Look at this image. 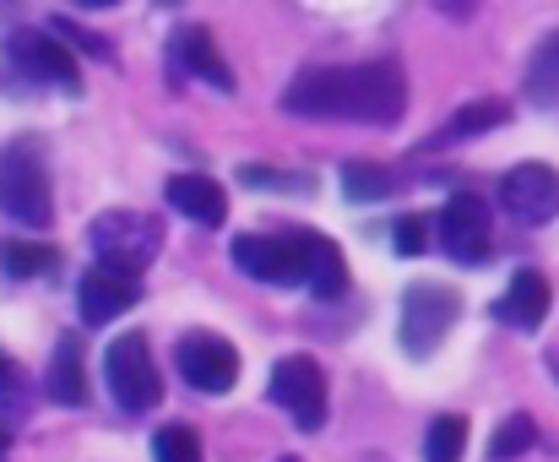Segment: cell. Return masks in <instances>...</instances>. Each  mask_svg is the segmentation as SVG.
Masks as SVG:
<instances>
[{
	"mask_svg": "<svg viewBox=\"0 0 559 462\" xmlns=\"http://www.w3.org/2000/svg\"><path fill=\"white\" fill-rule=\"evenodd\" d=\"M283 109L299 120H359V126H396L407 109V76L396 60H359V66H305Z\"/></svg>",
	"mask_w": 559,
	"mask_h": 462,
	"instance_id": "6da1fadb",
	"label": "cell"
},
{
	"mask_svg": "<svg viewBox=\"0 0 559 462\" xmlns=\"http://www.w3.org/2000/svg\"><path fill=\"white\" fill-rule=\"evenodd\" d=\"M0 213L16 218L22 229H49L55 218V191H49V164L33 137H16L0 153Z\"/></svg>",
	"mask_w": 559,
	"mask_h": 462,
	"instance_id": "7a4b0ae2",
	"label": "cell"
},
{
	"mask_svg": "<svg viewBox=\"0 0 559 462\" xmlns=\"http://www.w3.org/2000/svg\"><path fill=\"white\" fill-rule=\"evenodd\" d=\"M104 381H109V392H115V403H120L126 414H147V408H158V398H164V376H158L153 348H147L142 332H120V337L104 348Z\"/></svg>",
	"mask_w": 559,
	"mask_h": 462,
	"instance_id": "3957f363",
	"label": "cell"
},
{
	"mask_svg": "<svg viewBox=\"0 0 559 462\" xmlns=\"http://www.w3.org/2000/svg\"><path fill=\"white\" fill-rule=\"evenodd\" d=\"M87 239L98 250V261H115V266H131L142 272L158 250H164V229L153 213H136V208H109L87 224Z\"/></svg>",
	"mask_w": 559,
	"mask_h": 462,
	"instance_id": "277c9868",
	"label": "cell"
},
{
	"mask_svg": "<svg viewBox=\"0 0 559 462\" xmlns=\"http://www.w3.org/2000/svg\"><path fill=\"white\" fill-rule=\"evenodd\" d=\"M462 316V294L445 283H413L402 294V354L429 359Z\"/></svg>",
	"mask_w": 559,
	"mask_h": 462,
	"instance_id": "5b68a950",
	"label": "cell"
},
{
	"mask_svg": "<svg viewBox=\"0 0 559 462\" xmlns=\"http://www.w3.org/2000/svg\"><path fill=\"white\" fill-rule=\"evenodd\" d=\"M5 60L11 71H22L27 82H44V87H60V93H82V66L76 55L55 38V33H38V27H16L5 38Z\"/></svg>",
	"mask_w": 559,
	"mask_h": 462,
	"instance_id": "8992f818",
	"label": "cell"
},
{
	"mask_svg": "<svg viewBox=\"0 0 559 462\" xmlns=\"http://www.w3.org/2000/svg\"><path fill=\"white\" fill-rule=\"evenodd\" d=\"M266 392H272L277 408H288V419H294L299 430H321V425H326V376H321V365H316L310 354L277 359Z\"/></svg>",
	"mask_w": 559,
	"mask_h": 462,
	"instance_id": "52a82bcc",
	"label": "cell"
},
{
	"mask_svg": "<svg viewBox=\"0 0 559 462\" xmlns=\"http://www.w3.org/2000/svg\"><path fill=\"white\" fill-rule=\"evenodd\" d=\"M440 245L451 261L462 266H478L495 256V229H489V202L478 191H456L440 213Z\"/></svg>",
	"mask_w": 559,
	"mask_h": 462,
	"instance_id": "ba28073f",
	"label": "cell"
},
{
	"mask_svg": "<svg viewBox=\"0 0 559 462\" xmlns=\"http://www.w3.org/2000/svg\"><path fill=\"white\" fill-rule=\"evenodd\" d=\"M175 365H180V376L190 387L206 392V398H217V392H228L239 381V348L228 337H217V332H186L175 343Z\"/></svg>",
	"mask_w": 559,
	"mask_h": 462,
	"instance_id": "9c48e42d",
	"label": "cell"
},
{
	"mask_svg": "<svg viewBox=\"0 0 559 462\" xmlns=\"http://www.w3.org/2000/svg\"><path fill=\"white\" fill-rule=\"evenodd\" d=\"M136 299H142V272L115 266V261H93V266L82 272V288H76L82 321H115V316H126Z\"/></svg>",
	"mask_w": 559,
	"mask_h": 462,
	"instance_id": "30bf717a",
	"label": "cell"
},
{
	"mask_svg": "<svg viewBox=\"0 0 559 462\" xmlns=\"http://www.w3.org/2000/svg\"><path fill=\"white\" fill-rule=\"evenodd\" d=\"M500 202L516 224H549L559 218V169L549 164H516L500 180Z\"/></svg>",
	"mask_w": 559,
	"mask_h": 462,
	"instance_id": "8fae6325",
	"label": "cell"
},
{
	"mask_svg": "<svg viewBox=\"0 0 559 462\" xmlns=\"http://www.w3.org/2000/svg\"><path fill=\"white\" fill-rule=\"evenodd\" d=\"M234 261H239V272L255 277V283H277V288L299 283V239H294V229L239 234V239H234Z\"/></svg>",
	"mask_w": 559,
	"mask_h": 462,
	"instance_id": "7c38bea8",
	"label": "cell"
},
{
	"mask_svg": "<svg viewBox=\"0 0 559 462\" xmlns=\"http://www.w3.org/2000/svg\"><path fill=\"white\" fill-rule=\"evenodd\" d=\"M294 239H299V283L316 288L321 299H337V294L348 288V261H343V250L316 229H294Z\"/></svg>",
	"mask_w": 559,
	"mask_h": 462,
	"instance_id": "4fadbf2b",
	"label": "cell"
},
{
	"mask_svg": "<svg viewBox=\"0 0 559 462\" xmlns=\"http://www.w3.org/2000/svg\"><path fill=\"white\" fill-rule=\"evenodd\" d=\"M549 277L538 272V266H522L516 277H511V288L495 299V316L506 321V327H516V332H538L544 327V316H549Z\"/></svg>",
	"mask_w": 559,
	"mask_h": 462,
	"instance_id": "5bb4252c",
	"label": "cell"
},
{
	"mask_svg": "<svg viewBox=\"0 0 559 462\" xmlns=\"http://www.w3.org/2000/svg\"><path fill=\"white\" fill-rule=\"evenodd\" d=\"M169 55H175V66H186L190 76H201L206 87L234 93V71H228V60L217 55V44H212L206 27H180V33L169 38Z\"/></svg>",
	"mask_w": 559,
	"mask_h": 462,
	"instance_id": "9a60e30c",
	"label": "cell"
},
{
	"mask_svg": "<svg viewBox=\"0 0 559 462\" xmlns=\"http://www.w3.org/2000/svg\"><path fill=\"white\" fill-rule=\"evenodd\" d=\"M169 208L190 224H201V229H223V218H228V197L206 175H175L169 180Z\"/></svg>",
	"mask_w": 559,
	"mask_h": 462,
	"instance_id": "2e32d148",
	"label": "cell"
},
{
	"mask_svg": "<svg viewBox=\"0 0 559 462\" xmlns=\"http://www.w3.org/2000/svg\"><path fill=\"white\" fill-rule=\"evenodd\" d=\"M49 398L66 403V408H82V403H87V365H82V337H76V332H60V343H55Z\"/></svg>",
	"mask_w": 559,
	"mask_h": 462,
	"instance_id": "e0dca14e",
	"label": "cell"
},
{
	"mask_svg": "<svg viewBox=\"0 0 559 462\" xmlns=\"http://www.w3.org/2000/svg\"><path fill=\"white\" fill-rule=\"evenodd\" d=\"M527 98L533 104H559V33H549L538 49H533V60H527Z\"/></svg>",
	"mask_w": 559,
	"mask_h": 462,
	"instance_id": "ac0fdd59",
	"label": "cell"
},
{
	"mask_svg": "<svg viewBox=\"0 0 559 462\" xmlns=\"http://www.w3.org/2000/svg\"><path fill=\"white\" fill-rule=\"evenodd\" d=\"M60 261L55 245H33V239H0V266L11 277H44L49 266Z\"/></svg>",
	"mask_w": 559,
	"mask_h": 462,
	"instance_id": "d6986e66",
	"label": "cell"
},
{
	"mask_svg": "<svg viewBox=\"0 0 559 462\" xmlns=\"http://www.w3.org/2000/svg\"><path fill=\"white\" fill-rule=\"evenodd\" d=\"M467 452V419L462 414H440L424 436V462H462Z\"/></svg>",
	"mask_w": 559,
	"mask_h": 462,
	"instance_id": "ffe728a7",
	"label": "cell"
},
{
	"mask_svg": "<svg viewBox=\"0 0 559 462\" xmlns=\"http://www.w3.org/2000/svg\"><path fill=\"white\" fill-rule=\"evenodd\" d=\"M506 120H511V104H500V98H473V104L440 131V142H445V137H478V131H495V126H506ZM440 142H435V147H440Z\"/></svg>",
	"mask_w": 559,
	"mask_h": 462,
	"instance_id": "44dd1931",
	"label": "cell"
},
{
	"mask_svg": "<svg viewBox=\"0 0 559 462\" xmlns=\"http://www.w3.org/2000/svg\"><path fill=\"white\" fill-rule=\"evenodd\" d=\"M343 191H348L354 202H380V197H391L396 186H391V169H380L370 158H354V164H343Z\"/></svg>",
	"mask_w": 559,
	"mask_h": 462,
	"instance_id": "7402d4cb",
	"label": "cell"
},
{
	"mask_svg": "<svg viewBox=\"0 0 559 462\" xmlns=\"http://www.w3.org/2000/svg\"><path fill=\"white\" fill-rule=\"evenodd\" d=\"M533 441H538L533 414H511V419L489 436V458H495V462H516L522 452H533Z\"/></svg>",
	"mask_w": 559,
	"mask_h": 462,
	"instance_id": "603a6c76",
	"label": "cell"
},
{
	"mask_svg": "<svg viewBox=\"0 0 559 462\" xmlns=\"http://www.w3.org/2000/svg\"><path fill=\"white\" fill-rule=\"evenodd\" d=\"M153 458L158 462H206L201 458V436L190 425H164L153 436Z\"/></svg>",
	"mask_w": 559,
	"mask_h": 462,
	"instance_id": "cb8c5ba5",
	"label": "cell"
},
{
	"mask_svg": "<svg viewBox=\"0 0 559 462\" xmlns=\"http://www.w3.org/2000/svg\"><path fill=\"white\" fill-rule=\"evenodd\" d=\"M239 180L245 186H255V191H310V175H294V169H266V164H245L239 169Z\"/></svg>",
	"mask_w": 559,
	"mask_h": 462,
	"instance_id": "d4e9b609",
	"label": "cell"
},
{
	"mask_svg": "<svg viewBox=\"0 0 559 462\" xmlns=\"http://www.w3.org/2000/svg\"><path fill=\"white\" fill-rule=\"evenodd\" d=\"M391 234H396V250H402V256H418V250L429 245V218H418V213H413V218H402Z\"/></svg>",
	"mask_w": 559,
	"mask_h": 462,
	"instance_id": "484cf974",
	"label": "cell"
},
{
	"mask_svg": "<svg viewBox=\"0 0 559 462\" xmlns=\"http://www.w3.org/2000/svg\"><path fill=\"white\" fill-rule=\"evenodd\" d=\"M22 403H27V387H22L16 365H5V370H0V414H16Z\"/></svg>",
	"mask_w": 559,
	"mask_h": 462,
	"instance_id": "4316f807",
	"label": "cell"
},
{
	"mask_svg": "<svg viewBox=\"0 0 559 462\" xmlns=\"http://www.w3.org/2000/svg\"><path fill=\"white\" fill-rule=\"evenodd\" d=\"M55 33H71V38H76L82 49H93V55H115V44H109V38H98V33H82V27H71L66 16L55 22Z\"/></svg>",
	"mask_w": 559,
	"mask_h": 462,
	"instance_id": "83f0119b",
	"label": "cell"
},
{
	"mask_svg": "<svg viewBox=\"0 0 559 462\" xmlns=\"http://www.w3.org/2000/svg\"><path fill=\"white\" fill-rule=\"evenodd\" d=\"M0 452H11V436H5V425H0Z\"/></svg>",
	"mask_w": 559,
	"mask_h": 462,
	"instance_id": "f1b7e54d",
	"label": "cell"
},
{
	"mask_svg": "<svg viewBox=\"0 0 559 462\" xmlns=\"http://www.w3.org/2000/svg\"><path fill=\"white\" fill-rule=\"evenodd\" d=\"M5 365H11V359H5V354H0V370H5Z\"/></svg>",
	"mask_w": 559,
	"mask_h": 462,
	"instance_id": "f546056e",
	"label": "cell"
}]
</instances>
